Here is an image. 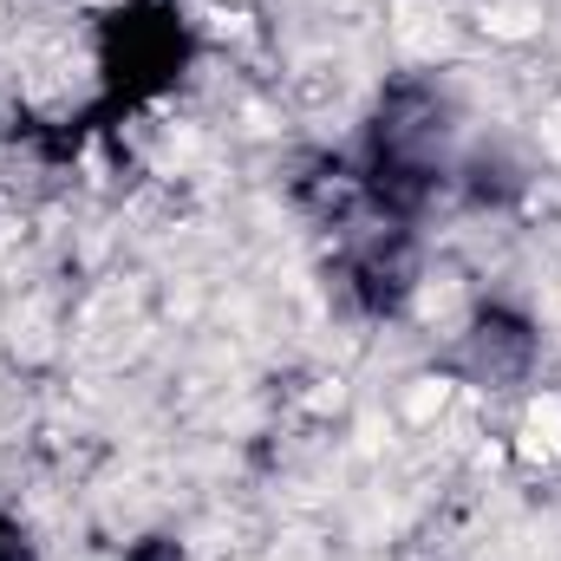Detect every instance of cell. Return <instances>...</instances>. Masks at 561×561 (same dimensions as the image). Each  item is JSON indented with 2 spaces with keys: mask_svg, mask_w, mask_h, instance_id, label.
Here are the masks:
<instances>
[{
  "mask_svg": "<svg viewBox=\"0 0 561 561\" xmlns=\"http://www.w3.org/2000/svg\"><path fill=\"white\" fill-rule=\"evenodd\" d=\"M529 463H549L561 457V392H542L536 405H529V419H523V444H516Z\"/></svg>",
  "mask_w": 561,
  "mask_h": 561,
  "instance_id": "obj_1",
  "label": "cell"
},
{
  "mask_svg": "<svg viewBox=\"0 0 561 561\" xmlns=\"http://www.w3.org/2000/svg\"><path fill=\"white\" fill-rule=\"evenodd\" d=\"M444 405H450V379H412V392H405V419L412 424H431Z\"/></svg>",
  "mask_w": 561,
  "mask_h": 561,
  "instance_id": "obj_2",
  "label": "cell"
}]
</instances>
